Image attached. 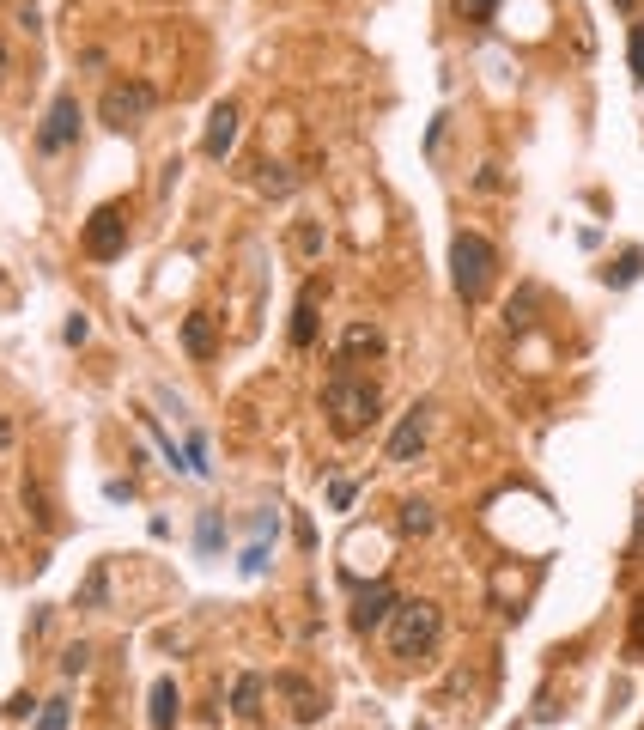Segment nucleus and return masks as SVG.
Instances as JSON below:
<instances>
[{
	"instance_id": "obj_13",
	"label": "nucleus",
	"mask_w": 644,
	"mask_h": 730,
	"mask_svg": "<svg viewBox=\"0 0 644 730\" xmlns=\"http://www.w3.org/2000/svg\"><path fill=\"white\" fill-rule=\"evenodd\" d=\"M377 347H383V335H377L371 323H353L347 341H341V359H335V365H353V353H377Z\"/></svg>"
},
{
	"instance_id": "obj_4",
	"label": "nucleus",
	"mask_w": 644,
	"mask_h": 730,
	"mask_svg": "<svg viewBox=\"0 0 644 730\" xmlns=\"http://www.w3.org/2000/svg\"><path fill=\"white\" fill-rule=\"evenodd\" d=\"M152 104H158V92L146 86V80H110L104 86V98H98V116H104V128H140L146 116H152Z\"/></svg>"
},
{
	"instance_id": "obj_5",
	"label": "nucleus",
	"mask_w": 644,
	"mask_h": 730,
	"mask_svg": "<svg viewBox=\"0 0 644 730\" xmlns=\"http://www.w3.org/2000/svg\"><path fill=\"white\" fill-rule=\"evenodd\" d=\"M79 244H86L92 262H116V256L128 250V213H122V207H98V213L86 219V238H79Z\"/></svg>"
},
{
	"instance_id": "obj_8",
	"label": "nucleus",
	"mask_w": 644,
	"mask_h": 730,
	"mask_svg": "<svg viewBox=\"0 0 644 730\" xmlns=\"http://www.w3.org/2000/svg\"><path fill=\"white\" fill-rule=\"evenodd\" d=\"M395 591L383 578H371V584H359V597H353V609H347V621H353V633H371V627H383L389 615H395Z\"/></svg>"
},
{
	"instance_id": "obj_10",
	"label": "nucleus",
	"mask_w": 644,
	"mask_h": 730,
	"mask_svg": "<svg viewBox=\"0 0 644 730\" xmlns=\"http://www.w3.org/2000/svg\"><path fill=\"white\" fill-rule=\"evenodd\" d=\"M177 712H183V706H177V682H171V676H158V682H152V694H146V718H152V730H171V724H177Z\"/></svg>"
},
{
	"instance_id": "obj_21",
	"label": "nucleus",
	"mask_w": 644,
	"mask_h": 730,
	"mask_svg": "<svg viewBox=\"0 0 644 730\" xmlns=\"http://www.w3.org/2000/svg\"><path fill=\"white\" fill-rule=\"evenodd\" d=\"M86 664H92V645H67V657H61V670H67V676H79Z\"/></svg>"
},
{
	"instance_id": "obj_9",
	"label": "nucleus",
	"mask_w": 644,
	"mask_h": 730,
	"mask_svg": "<svg viewBox=\"0 0 644 730\" xmlns=\"http://www.w3.org/2000/svg\"><path fill=\"white\" fill-rule=\"evenodd\" d=\"M231 140H237V104L225 98V104H213V116H207V128H201V153H207V159H225Z\"/></svg>"
},
{
	"instance_id": "obj_25",
	"label": "nucleus",
	"mask_w": 644,
	"mask_h": 730,
	"mask_svg": "<svg viewBox=\"0 0 644 730\" xmlns=\"http://www.w3.org/2000/svg\"><path fill=\"white\" fill-rule=\"evenodd\" d=\"M25 499H31V518H37V524H49V505H43V493H37V481H25Z\"/></svg>"
},
{
	"instance_id": "obj_3",
	"label": "nucleus",
	"mask_w": 644,
	"mask_h": 730,
	"mask_svg": "<svg viewBox=\"0 0 644 730\" xmlns=\"http://www.w3.org/2000/svg\"><path fill=\"white\" fill-rule=\"evenodd\" d=\"M444 633V609L432 597H414V603H395L389 615V651L395 657H426Z\"/></svg>"
},
{
	"instance_id": "obj_28",
	"label": "nucleus",
	"mask_w": 644,
	"mask_h": 730,
	"mask_svg": "<svg viewBox=\"0 0 644 730\" xmlns=\"http://www.w3.org/2000/svg\"><path fill=\"white\" fill-rule=\"evenodd\" d=\"M7 438H13V420H0V445H7Z\"/></svg>"
},
{
	"instance_id": "obj_24",
	"label": "nucleus",
	"mask_w": 644,
	"mask_h": 730,
	"mask_svg": "<svg viewBox=\"0 0 644 730\" xmlns=\"http://www.w3.org/2000/svg\"><path fill=\"white\" fill-rule=\"evenodd\" d=\"M493 7H499V0H456V13H462V19H474V25H480V19H487Z\"/></svg>"
},
{
	"instance_id": "obj_6",
	"label": "nucleus",
	"mask_w": 644,
	"mask_h": 730,
	"mask_svg": "<svg viewBox=\"0 0 644 730\" xmlns=\"http://www.w3.org/2000/svg\"><path fill=\"white\" fill-rule=\"evenodd\" d=\"M73 140H79V104L61 92V98L43 110V128H37V153H43V159H55L61 146H73Z\"/></svg>"
},
{
	"instance_id": "obj_1",
	"label": "nucleus",
	"mask_w": 644,
	"mask_h": 730,
	"mask_svg": "<svg viewBox=\"0 0 644 730\" xmlns=\"http://www.w3.org/2000/svg\"><path fill=\"white\" fill-rule=\"evenodd\" d=\"M322 414H329V426H335L341 438H359V432L377 426L383 396H377V384H359V378H353V365H335V378L322 384Z\"/></svg>"
},
{
	"instance_id": "obj_17",
	"label": "nucleus",
	"mask_w": 644,
	"mask_h": 730,
	"mask_svg": "<svg viewBox=\"0 0 644 730\" xmlns=\"http://www.w3.org/2000/svg\"><path fill=\"white\" fill-rule=\"evenodd\" d=\"M256 189H262V195H292L298 177H292L286 165H256Z\"/></svg>"
},
{
	"instance_id": "obj_31",
	"label": "nucleus",
	"mask_w": 644,
	"mask_h": 730,
	"mask_svg": "<svg viewBox=\"0 0 644 730\" xmlns=\"http://www.w3.org/2000/svg\"><path fill=\"white\" fill-rule=\"evenodd\" d=\"M414 730H426V724H414Z\"/></svg>"
},
{
	"instance_id": "obj_29",
	"label": "nucleus",
	"mask_w": 644,
	"mask_h": 730,
	"mask_svg": "<svg viewBox=\"0 0 644 730\" xmlns=\"http://www.w3.org/2000/svg\"><path fill=\"white\" fill-rule=\"evenodd\" d=\"M0 80H7V43H0Z\"/></svg>"
},
{
	"instance_id": "obj_26",
	"label": "nucleus",
	"mask_w": 644,
	"mask_h": 730,
	"mask_svg": "<svg viewBox=\"0 0 644 730\" xmlns=\"http://www.w3.org/2000/svg\"><path fill=\"white\" fill-rule=\"evenodd\" d=\"M632 73L644 80V25H632Z\"/></svg>"
},
{
	"instance_id": "obj_18",
	"label": "nucleus",
	"mask_w": 644,
	"mask_h": 730,
	"mask_svg": "<svg viewBox=\"0 0 644 730\" xmlns=\"http://www.w3.org/2000/svg\"><path fill=\"white\" fill-rule=\"evenodd\" d=\"M644 274V250H620V262L608 268V286H632Z\"/></svg>"
},
{
	"instance_id": "obj_22",
	"label": "nucleus",
	"mask_w": 644,
	"mask_h": 730,
	"mask_svg": "<svg viewBox=\"0 0 644 730\" xmlns=\"http://www.w3.org/2000/svg\"><path fill=\"white\" fill-rule=\"evenodd\" d=\"M262 566H268V542L262 548H244V560H237V572H244V578H256Z\"/></svg>"
},
{
	"instance_id": "obj_30",
	"label": "nucleus",
	"mask_w": 644,
	"mask_h": 730,
	"mask_svg": "<svg viewBox=\"0 0 644 730\" xmlns=\"http://www.w3.org/2000/svg\"><path fill=\"white\" fill-rule=\"evenodd\" d=\"M614 7H632V0H614Z\"/></svg>"
},
{
	"instance_id": "obj_12",
	"label": "nucleus",
	"mask_w": 644,
	"mask_h": 730,
	"mask_svg": "<svg viewBox=\"0 0 644 730\" xmlns=\"http://www.w3.org/2000/svg\"><path fill=\"white\" fill-rule=\"evenodd\" d=\"M183 347H189V359H213V347H219V335H213V317H207V311H195V317H183Z\"/></svg>"
},
{
	"instance_id": "obj_23",
	"label": "nucleus",
	"mask_w": 644,
	"mask_h": 730,
	"mask_svg": "<svg viewBox=\"0 0 644 730\" xmlns=\"http://www.w3.org/2000/svg\"><path fill=\"white\" fill-rule=\"evenodd\" d=\"M195 542H201V548H219V542H225V524H219V518H201Z\"/></svg>"
},
{
	"instance_id": "obj_27",
	"label": "nucleus",
	"mask_w": 644,
	"mask_h": 730,
	"mask_svg": "<svg viewBox=\"0 0 644 730\" xmlns=\"http://www.w3.org/2000/svg\"><path fill=\"white\" fill-rule=\"evenodd\" d=\"M7 712H13V718H31V712H37V700H31V694H13V700H7Z\"/></svg>"
},
{
	"instance_id": "obj_2",
	"label": "nucleus",
	"mask_w": 644,
	"mask_h": 730,
	"mask_svg": "<svg viewBox=\"0 0 644 730\" xmlns=\"http://www.w3.org/2000/svg\"><path fill=\"white\" fill-rule=\"evenodd\" d=\"M493 268H499V250L480 238V232H456V238H450V280H456V299H462V305H480V299H487Z\"/></svg>"
},
{
	"instance_id": "obj_15",
	"label": "nucleus",
	"mask_w": 644,
	"mask_h": 730,
	"mask_svg": "<svg viewBox=\"0 0 644 730\" xmlns=\"http://www.w3.org/2000/svg\"><path fill=\"white\" fill-rule=\"evenodd\" d=\"M401 530H408V536H432L438 530V511L426 499H408V505H401Z\"/></svg>"
},
{
	"instance_id": "obj_19",
	"label": "nucleus",
	"mask_w": 644,
	"mask_h": 730,
	"mask_svg": "<svg viewBox=\"0 0 644 730\" xmlns=\"http://www.w3.org/2000/svg\"><path fill=\"white\" fill-rule=\"evenodd\" d=\"M67 718H73V700H67V694L43 700V712H37V724H43V730H67Z\"/></svg>"
},
{
	"instance_id": "obj_20",
	"label": "nucleus",
	"mask_w": 644,
	"mask_h": 730,
	"mask_svg": "<svg viewBox=\"0 0 644 730\" xmlns=\"http://www.w3.org/2000/svg\"><path fill=\"white\" fill-rule=\"evenodd\" d=\"M535 299H541V286H523L517 299H511V329H529V311H535Z\"/></svg>"
},
{
	"instance_id": "obj_11",
	"label": "nucleus",
	"mask_w": 644,
	"mask_h": 730,
	"mask_svg": "<svg viewBox=\"0 0 644 730\" xmlns=\"http://www.w3.org/2000/svg\"><path fill=\"white\" fill-rule=\"evenodd\" d=\"M262 700H268V682H262L256 670L231 682V712H237V718H262Z\"/></svg>"
},
{
	"instance_id": "obj_7",
	"label": "nucleus",
	"mask_w": 644,
	"mask_h": 730,
	"mask_svg": "<svg viewBox=\"0 0 644 730\" xmlns=\"http://www.w3.org/2000/svg\"><path fill=\"white\" fill-rule=\"evenodd\" d=\"M426 432H432V402H414L408 414H401V426L389 432V463H414L420 451H426Z\"/></svg>"
},
{
	"instance_id": "obj_14",
	"label": "nucleus",
	"mask_w": 644,
	"mask_h": 730,
	"mask_svg": "<svg viewBox=\"0 0 644 730\" xmlns=\"http://www.w3.org/2000/svg\"><path fill=\"white\" fill-rule=\"evenodd\" d=\"M280 688L292 694V712H298L304 724H310V718H322V694H316V688H304L298 676H280Z\"/></svg>"
},
{
	"instance_id": "obj_16",
	"label": "nucleus",
	"mask_w": 644,
	"mask_h": 730,
	"mask_svg": "<svg viewBox=\"0 0 644 730\" xmlns=\"http://www.w3.org/2000/svg\"><path fill=\"white\" fill-rule=\"evenodd\" d=\"M310 341H316V299L304 292L298 311H292V347H310Z\"/></svg>"
}]
</instances>
